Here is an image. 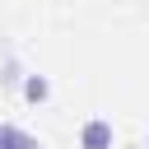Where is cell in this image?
Wrapping results in <instances>:
<instances>
[{
  "instance_id": "obj_2",
  "label": "cell",
  "mask_w": 149,
  "mask_h": 149,
  "mask_svg": "<svg viewBox=\"0 0 149 149\" xmlns=\"http://www.w3.org/2000/svg\"><path fill=\"white\" fill-rule=\"evenodd\" d=\"M0 149H42L28 130H19V126H9V121H0Z\"/></svg>"
},
{
  "instance_id": "obj_1",
  "label": "cell",
  "mask_w": 149,
  "mask_h": 149,
  "mask_svg": "<svg viewBox=\"0 0 149 149\" xmlns=\"http://www.w3.org/2000/svg\"><path fill=\"white\" fill-rule=\"evenodd\" d=\"M84 149H112V121H102V116H93V121H84Z\"/></svg>"
},
{
  "instance_id": "obj_3",
  "label": "cell",
  "mask_w": 149,
  "mask_h": 149,
  "mask_svg": "<svg viewBox=\"0 0 149 149\" xmlns=\"http://www.w3.org/2000/svg\"><path fill=\"white\" fill-rule=\"evenodd\" d=\"M51 88H47V79H28V98H47Z\"/></svg>"
}]
</instances>
